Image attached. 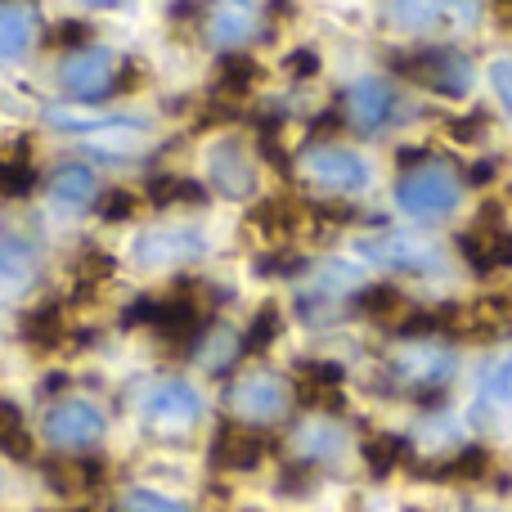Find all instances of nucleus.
<instances>
[{"instance_id": "10", "label": "nucleus", "mask_w": 512, "mask_h": 512, "mask_svg": "<svg viewBox=\"0 0 512 512\" xmlns=\"http://www.w3.org/2000/svg\"><path fill=\"white\" fill-rule=\"evenodd\" d=\"M203 252V239L194 230H153L135 243V261L144 270H162V265H176V261H189V256Z\"/></svg>"}, {"instance_id": "32", "label": "nucleus", "mask_w": 512, "mask_h": 512, "mask_svg": "<svg viewBox=\"0 0 512 512\" xmlns=\"http://www.w3.org/2000/svg\"><path fill=\"white\" fill-rule=\"evenodd\" d=\"M36 189V171L27 162H0V194L5 198H23Z\"/></svg>"}, {"instance_id": "25", "label": "nucleus", "mask_w": 512, "mask_h": 512, "mask_svg": "<svg viewBox=\"0 0 512 512\" xmlns=\"http://www.w3.org/2000/svg\"><path fill=\"white\" fill-rule=\"evenodd\" d=\"M54 198L68 207H86L90 198H95V176H90L86 167H68L59 171V180H54Z\"/></svg>"}, {"instance_id": "1", "label": "nucleus", "mask_w": 512, "mask_h": 512, "mask_svg": "<svg viewBox=\"0 0 512 512\" xmlns=\"http://www.w3.org/2000/svg\"><path fill=\"white\" fill-rule=\"evenodd\" d=\"M400 72L414 77L418 86L436 90L445 99H463L472 90V63L463 59L459 50H423V54H409L400 59Z\"/></svg>"}, {"instance_id": "8", "label": "nucleus", "mask_w": 512, "mask_h": 512, "mask_svg": "<svg viewBox=\"0 0 512 512\" xmlns=\"http://www.w3.org/2000/svg\"><path fill=\"white\" fill-rule=\"evenodd\" d=\"M113 54L108 50H77L63 63V86L77 99H99L108 86H113Z\"/></svg>"}, {"instance_id": "18", "label": "nucleus", "mask_w": 512, "mask_h": 512, "mask_svg": "<svg viewBox=\"0 0 512 512\" xmlns=\"http://www.w3.org/2000/svg\"><path fill=\"white\" fill-rule=\"evenodd\" d=\"M63 333H68V324H63L59 301H45L41 310H32V315L23 319V337H27V346H41V351L59 346V342H63Z\"/></svg>"}, {"instance_id": "4", "label": "nucleus", "mask_w": 512, "mask_h": 512, "mask_svg": "<svg viewBox=\"0 0 512 512\" xmlns=\"http://www.w3.org/2000/svg\"><path fill=\"white\" fill-rule=\"evenodd\" d=\"M45 432L59 450H86L104 436V414H99L90 400H63V405L50 409L45 418Z\"/></svg>"}, {"instance_id": "16", "label": "nucleus", "mask_w": 512, "mask_h": 512, "mask_svg": "<svg viewBox=\"0 0 512 512\" xmlns=\"http://www.w3.org/2000/svg\"><path fill=\"white\" fill-rule=\"evenodd\" d=\"M301 378V396L310 400V405H337V387H342V364L333 360H306L297 369Z\"/></svg>"}, {"instance_id": "15", "label": "nucleus", "mask_w": 512, "mask_h": 512, "mask_svg": "<svg viewBox=\"0 0 512 512\" xmlns=\"http://www.w3.org/2000/svg\"><path fill=\"white\" fill-rule=\"evenodd\" d=\"M454 373V355H441V351H409L400 355V378L409 387H445Z\"/></svg>"}, {"instance_id": "40", "label": "nucleus", "mask_w": 512, "mask_h": 512, "mask_svg": "<svg viewBox=\"0 0 512 512\" xmlns=\"http://www.w3.org/2000/svg\"><path fill=\"white\" fill-rule=\"evenodd\" d=\"M77 41H86V27L81 23H63L59 36H54V45H77Z\"/></svg>"}, {"instance_id": "2", "label": "nucleus", "mask_w": 512, "mask_h": 512, "mask_svg": "<svg viewBox=\"0 0 512 512\" xmlns=\"http://www.w3.org/2000/svg\"><path fill=\"white\" fill-rule=\"evenodd\" d=\"M396 203L405 207L409 216H441L459 203V180L441 167L409 171V176L396 185Z\"/></svg>"}, {"instance_id": "35", "label": "nucleus", "mask_w": 512, "mask_h": 512, "mask_svg": "<svg viewBox=\"0 0 512 512\" xmlns=\"http://www.w3.org/2000/svg\"><path fill=\"white\" fill-rule=\"evenodd\" d=\"M486 396L499 400V405H512V355H504V360L486 373Z\"/></svg>"}, {"instance_id": "29", "label": "nucleus", "mask_w": 512, "mask_h": 512, "mask_svg": "<svg viewBox=\"0 0 512 512\" xmlns=\"http://www.w3.org/2000/svg\"><path fill=\"white\" fill-rule=\"evenodd\" d=\"M391 14H396L400 27H432L445 14V0H396Z\"/></svg>"}, {"instance_id": "19", "label": "nucleus", "mask_w": 512, "mask_h": 512, "mask_svg": "<svg viewBox=\"0 0 512 512\" xmlns=\"http://www.w3.org/2000/svg\"><path fill=\"white\" fill-rule=\"evenodd\" d=\"M0 454L23 459V463L32 459V427H27V418L9 400H0Z\"/></svg>"}, {"instance_id": "22", "label": "nucleus", "mask_w": 512, "mask_h": 512, "mask_svg": "<svg viewBox=\"0 0 512 512\" xmlns=\"http://www.w3.org/2000/svg\"><path fill=\"white\" fill-rule=\"evenodd\" d=\"M32 283V252L23 243H0V292H18Z\"/></svg>"}, {"instance_id": "9", "label": "nucleus", "mask_w": 512, "mask_h": 512, "mask_svg": "<svg viewBox=\"0 0 512 512\" xmlns=\"http://www.w3.org/2000/svg\"><path fill=\"white\" fill-rule=\"evenodd\" d=\"M346 108H351L360 131H382V126L396 117V90L378 77H364L346 90Z\"/></svg>"}, {"instance_id": "34", "label": "nucleus", "mask_w": 512, "mask_h": 512, "mask_svg": "<svg viewBox=\"0 0 512 512\" xmlns=\"http://www.w3.org/2000/svg\"><path fill=\"white\" fill-rule=\"evenodd\" d=\"M108 274H113V261H108L104 252H81V261H77V283L81 288H95V283H104Z\"/></svg>"}, {"instance_id": "38", "label": "nucleus", "mask_w": 512, "mask_h": 512, "mask_svg": "<svg viewBox=\"0 0 512 512\" xmlns=\"http://www.w3.org/2000/svg\"><path fill=\"white\" fill-rule=\"evenodd\" d=\"M490 81H495L499 99H504L508 113H512V59H495V63H490Z\"/></svg>"}, {"instance_id": "11", "label": "nucleus", "mask_w": 512, "mask_h": 512, "mask_svg": "<svg viewBox=\"0 0 512 512\" xmlns=\"http://www.w3.org/2000/svg\"><path fill=\"white\" fill-rule=\"evenodd\" d=\"M265 459V436L252 432V427H221L212 441V463L216 468H230V472H252L256 463Z\"/></svg>"}, {"instance_id": "30", "label": "nucleus", "mask_w": 512, "mask_h": 512, "mask_svg": "<svg viewBox=\"0 0 512 512\" xmlns=\"http://www.w3.org/2000/svg\"><path fill=\"white\" fill-rule=\"evenodd\" d=\"M486 468H490V454L486 450H463L459 459L445 463L441 477H450V481H477V477H486Z\"/></svg>"}, {"instance_id": "36", "label": "nucleus", "mask_w": 512, "mask_h": 512, "mask_svg": "<svg viewBox=\"0 0 512 512\" xmlns=\"http://www.w3.org/2000/svg\"><path fill=\"white\" fill-rule=\"evenodd\" d=\"M135 207H140V198H135L131 189H113V194L99 198V216H104V221H126Z\"/></svg>"}, {"instance_id": "26", "label": "nucleus", "mask_w": 512, "mask_h": 512, "mask_svg": "<svg viewBox=\"0 0 512 512\" xmlns=\"http://www.w3.org/2000/svg\"><path fill=\"white\" fill-rule=\"evenodd\" d=\"M364 459H369V468L382 477V472H391L400 459H405V441H400V436L378 432V436H369V441H364Z\"/></svg>"}, {"instance_id": "17", "label": "nucleus", "mask_w": 512, "mask_h": 512, "mask_svg": "<svg viewBox=\"0 0 512 512\" xmlns=\"http://www.w3.org/2000/svg\"><path fill=\"white\" fill-rule=\"evenodd\" d=\"M36 32V14L27 5H0V59H18Z\"/></svg>"}, {"instance_id": "39", "label": "nucleus", "mask_w": 512, "mask_h": 512, "mask_svg": "<svg viewBox=\"0 0 512 512\" xmlns=\"http://www.w3.org/2000/svg\"><path fill=\"white\" fill-rule=\"evenodd\" d=\"M315 72H319V59L310 50L288 54V77H315Z\"/></svg>"}, {"instance_id": "31", "label": "nucleus", "mask_w": 512, "mask_h": 512, "mask_svg": "<svg viewBox=\"0 0 512 512\" xmlns=\"http://www.w3.org/2000/svg\"><path fill=\"white\" fill-rule=\"evenodd\" d=\"M297 445L306 459H328V454L342 450V432H333V427H310V432L297 436Z\"/></svg>"}, {"instance_id": "24", "label": "nucleus", "mask_w": 512, "mask_h": 512, "mask_svg": "<svg viewBox=\"0 0 512 512\" xmlns=\"http://www.w3.org/2000/svg\"><path fill=\"white\" fill-rule=\"evenodd\" d=\"M360 306H364V315H373L378 324H396L400 315H405V292L400 288H391V283H378V288H369L360 297Z\"/></svg>"}, {"instance_id": "37", "label": "nucleus", "mask_w": 512, "mask_h": 512, "mask_svg": "<svg viewBox=\"0 0 512 512\" xmlns=\"http://www.w3.org/2000/svg\"><path fill=\"white\" fill-rule=\"evenodd\" d=\"M486 113H468V117H454V122H445V131L454 135L459 144H472V140H481L486 135Z\"/></svg>"}, {"instance_id": "7", "label": "nucleus", "mask_w": 512, "mask_h": 512, "mask_svg": "<svg viewBox=\"0 0 512 512\" xmlns=\"http://www.w3.org/2000/svg\"><path fill=\"white\" fill-rule=\"evenodd\" d=\"M369 261L387 265V270H409V274H427L436 270V248L423 239H409V234H382V239L364 243Z\"/></svg>"}, {"instance_id": "43", "label": "nucleus", "mask_w": 512, "mask_h": 512, "mask_svg": "<svg viewBox=\"0 0 512 512\" xmlns=\"http://www.w3.org/2000/svg\"><path fill=\"white\" fill-rule=\"evenodd\" d=\"M90 5H113V0H90Z\"/></svg>"}, {"instance_id": "20", "label": "nucleus", "mask_w": 512, "mask_h": 512, "mask_svg": "<svg viewBox=\"0 0 512 512\" xmlns=\"http://www.w3.org/2000/svg\"><path fill=\"white\" fill-rule=\"evenodd\" d=\"M252 23H256V14H252L248 0H221V5H216V14H212V36L221 45L243 41V36L252 32Z\"/></svg>"}, {"instance_id": "13", "label": "nucleus", "mask_w": 512, "mask_h": 512, "mask_svg": "<svg viewBox=\"0 0 512 512\" xmlns=\"http://www.w3.org/2000/svg\"><path fill=\"white\" fill-rule=\"evenodd\" d=\"M207 171H212L216 189H221V194H230V198H248V194H252V185H256V180H252V162H248V153H243L234 140L216 144L212 158H207Z\"/></svg>"}, {"instance_id": "12", "label": "nucleus", "mask_w": 512, "mask_h": 512, "mask_svg": "<svg viewBox=\"0 0 512 512\" xmlns=\"http://www.w3.org/2000/svg\"><path fill=\"white\" fill-rule=\"evenodd\" d=\"M463 256H468L477 270H504L512 265V230L499 225V216H486L472 234H463Z\"/></svg>"}, {"instance_id": "6", "label": "nucleus", "mask_w": 512, "mask_h": 512, "mask_svg": "<svg viewBox=\"0 0 512 512\" xmlns=\"http://www.w3.org/2000/svg\"><path fill=\"white\" fill-rule=\"evenodd\" d=\"M306 171L319 180V185L328 189H342V194H351V189H360L364 180H369V167H364L360 153L351 149H310L306 153Z\"/></svg>"}, {"instance_id": "41", "label": "nucleus", "mask_w": 512, "mask_h": 512, "mask_svg": "<svg viewBox=\"0 0 512 512\" xmlns=\"http://www.w3.org/2000/svg\"><path fill=\"white\" fill-rule=\"evenodd\" d=\"M472 180H477V185H486V180H495V167H490V162H477V167H472Z\"/></svg>"}, {"instance_id": "5", "label": "nucleus", "mask_w": 512, "mask_h": 512, "mask_svg": "<svg viewBox=\"0 0 512 512\" xmlns=\"http://www.w3.org/2000/svg\"><path fill=\"white\" fill-rule=\"evenodd\" d=\"M198 414H203V400H198V391L189 382H162L144 400V418L158 432H185V427L198 423Z\"/></svg>"}, {"instance_id": "23", "label": "nucleus", "mask_w": 512, "mask_h": 512, "mask_svg": "<svg viewBox=\"0 0 512 512\" xmlns=\"http://www.w3.org/2000/svg\"><path fill=\"white\" fill-rule=\"evenodd\" d=\"M149 198L158 207H176V203H203V185L189 176H153L149 180Z\"/></svg>"}, {"instance_id": "28", "label": "nucleus", "mask_w": 512, "mask_h": 512, "mask_svg": "<svg viewBox=\"0 0 512 512\" xmlns=\"http://www.w3.org/2000/svg\"><path fill=\"white\" fill-rule=\"evenodd\" d=\"M274 337H279V306H261L256 310V319H252V328H248V337H243V351L248 355H261L265 346L274 342Z\"/></svg>"}, {"instance_id": "3", "label": "nucleus", "mask_w": 512, "mask_h": 512, "mask_svg": "<svg viewBox=\"0 0 512 512\" xmlns=\"http://www.w3.org/2000/svg\"><path fill=\"white\" fill-rule=\"evenodd\" d=\"M225 405L243 418V423H270V418L283 414L288 405V391L274 373H252V378H239L230 391H225Z\"/></svg>"}, {"instance_id": "33", "label": "nucleus", "mask_w": 512, "mask_h": 512, "mask_svg": "<svg viewBox=\"0 0 512 512\" xmlns=\"http://www.w3.org/2000/svg\"><path fill=\"white\" fill-rule=\"evenodd\" d=\"M126 512H189L180 499H167L158 490H131L126 495Z\"/></svg>"}, {"instance_id": "21", "label": "nucleus", "mask_w": 512, "mask_h": 512, "mask_svg": "<svg viewBox=\"0 0 512 512\" xmlns=\"http://www.w3.org/2000/svg\"><path fill=\"white\" fill-rule=\"evenodd\" d=\"M301 207H292V203H261L252 212V230H261L265 239H288L292 230L301 225Z\"/></svg>"}, {"instance_id": "42", "label": "nucleus", "mask_w": 512, "mask_h": 512, "mask_svg": "<svg viewBox=\"0 0 512 512\" xmlns=\"http://www.w3.org/2000/svg\"><path fill=\"white\" fill-rule=\"evenodd\" d=\"M495 14H499V23L512 27V0H495Z\"/></svg>"}, {"instance_id": "14", "label": "nucleus", "mask_w": 512, "mask_h": 512, "mask_svg": "<svg viewBox=\"0 0 512 512\" xmlns=\"http://www.w3.org/2000/svg\"><path fill=\"white\" fill-rule=\"evenodd\" d=\"M41 472L59 495H81V490L99 486L108 468H104V459H50V463H41Z\"/></svg>"}, {"instance_id": "27", "label": "nucleus", "mask_w": 512, "mask_h": 512, "mask_svg": "<svg viewBox=\"0 0 512 512\" xmlns=\"http://www.w3.org/2000/svg\"><path fill=\"white\" fill-rule=\"evenodd\" d=\"M256 77H261V68H256L252 59H239V54H230V59L221 63V77H216V86L230 90V95H248L256 86Z\"/></svg>"}]
</instances>
